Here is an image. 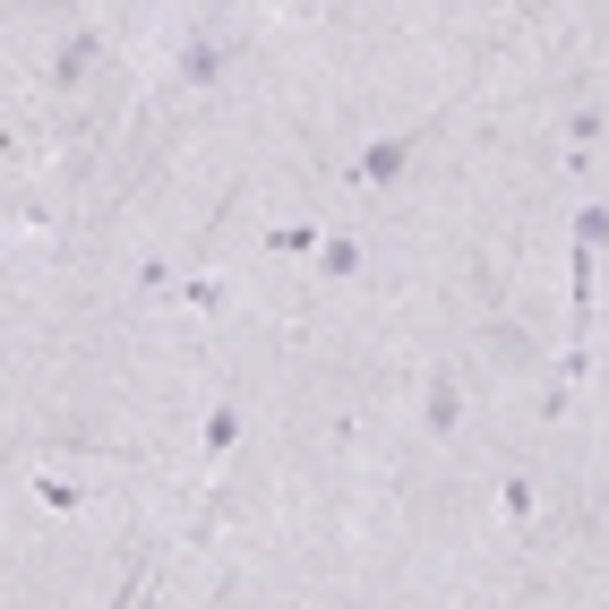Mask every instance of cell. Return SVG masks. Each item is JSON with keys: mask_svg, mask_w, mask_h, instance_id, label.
Returning a JSON list of instances; mask_svg holds the SVG:
<instances>
[{"mask_svg": "<svg viewBox=\"0 0 609 609\" xmlns=\"http://www.w3.org/2000/svg\"><path fill=\"white\" fill-rule=\"evenodd\" d=\"M404 163H412V129H404V138H378V147L360 154V181H395Z\"/></svg>", "mask_w": 609, "mask_h": 609, "instance_id": "obj_1", "label": "cell"}, {"mask_svg": "<svg viewBox=\"0 0 609 609\" xmlns=\"http://www.w3.org/2000/svg\"><path fill=\"white\" fill-rule=\"evenodd\" d=\"M456 412H463L456 378H438V387H429V429H456Z\"/></svg>", "mask_w": 609, "mask_h": 609, "instance_id": "obj_2", "label": "cell"}, {"mask_svg": "<svg viewBox=\"0 0 609 609\" xmlns=\"http://www.w3.org/2000/svg\"><path fill=\"white\" fill-rule=\"evenodd\" d=\"M87 69H95V35H78V44L51 60V78H87Z\"/></svg>", "mask_w": 609, "mask_h": 609, "instance_id": "obj_3", "label": "cell"}, {"mask_svg": "<svg viewBox=\"0 0 609 609\" xmlns=\"http://www.w3.org/2000/svg\"><path fill=\"white\" fill-rule=\"evenodd\" d=\"M575 241H584V250H601V241H609V206H584V223H575Z\"/></svg>", "mask_w": 609, "mask_h": 609, "instance_id": "obj_4", "label": "cell"}, {"mask_svg": "<svg viewBox=\"0 0 609 609\" xmlns=\"http://www.w3.org/2000/svg\"><path fill=\"white\" fill-rule=\"evenodd\" d=\"M181 69H189V78H215V69H223V51H215V44H189V51H181Z\"/></svg>", "mask_w": 609, "mask_h": 609, "instance_id": "obj_5", "label": "cell"}, {"mask_svg": "<svg viewBox=\"0 0 609 609\" xmlns=\"http://www.w3.org/2000/svg\"><path fill=\"white\" fill-rule=\"evenodd\" d=\"M318 257H326V275H353V266H360V250H353V241H344V232H335V241H326V250H318Z\"/></svg>", "mask_w": 609, "mask_h": 609, "instance_id": "obj_6", "label": "cell"}]
</instances>
